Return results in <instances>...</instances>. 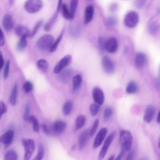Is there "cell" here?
I'll return each instance as SVG.
<instances>
[{"label": "cell", "mask_w": 160, "mask_h": 160, "mask_svg": "<svg viewBox=\"0 0 160 160\" xmlns=\"http://www.w3.org/2000/svg\"><path fill=\"white\" fill-rule=\"evenodd\" d=\"M132 135L127 130H123L120 133L119 141L121 144V151L125 152L131 150L132 143Z\"/></svg>", "instance_id": "cell-1"}, {"label": "cell", "mask_w": 160, "mask_h": 160, "mask_svg": "<svg viewBox=\"0 0 160 160\" xmlns=\"http://www.w3.org/2000/svg\"><path fill=\"white\" fill-rule=\"evenodd\" d=\"M24 149V155L22 160H29L35 148L34 141L31 139L23 138L21 140Z\"/></svg>", "instance_id": "cell-2"}, {"label": "cell", "mask_w": 160, "mask_h": 160, "mask_svg": "<svg viewBox=\"0 0 160 160\" xmlns=\"http://www.w3.org/2000/svg\"><path fill=\"white\" fill-rule=\"evenodd\" d=\"M54 42V38L50 34H45L41 36L37 41V47L41 51L49 49Z\"/></svg>", "instance_id": "cell-3"}, {"label": "cell", "mask_w": 160, "mask_h": 160, "mask_svg": "<svg viewBox=\"0 0 160 160\" xmlns=\"http://www.w3.org/2000/svg\"><path fill=\"white\" fill-rule=\"evenodd\" d=\"M42 6L41 0H27L24 3V9L29 13H35L39 11Z\"/></svg>", "instance_id": "cell-4"}, {"label": "cell", "mask_w": 160, "mask_h": 160, "mask_svg": "<svg viewBox=\"0 0 160 160\" xmlns=\"http://www.w3.org/2000/svg\"><path fill=\"white\" fill-rule=\"evenodd\" d=\"M139 21V16L136 12L130 11L125 16L124 23L126 26L132 28L135 27Z\"/></svg>", "instance_id": "cell-5"}, {"label": "cell", "mask_w": 160, "mask_h": 160, "mask_svg": "<svg viewBox=\"0 0 160 160\" xmlns=\"http://www.w3.org/2000/svg\"><path fill=\"white\" fill-rule=\"evenodd\" d=\"M115 135H116V132H112L108 136V138H106V140L104 142V144L102 146V148H101V149L100 151V152L99 154L98 160H102L104 159V158L105 157V156L106 154L108 149L109 146H110V144H111L112 141H113Z\"/></svg>", "instance_id": "cell-6"}, {"label": "cell", "mask_w": 160, "mask_h": 160, "mask_svg": "<svg viewBox=\"0 0 160 160\" xmlns=\"http://www.w3.org/2000/svg\"><path fill=\"white\" fill-rule=\"evenodd\" d=\"M71 61V56L70 55H66L63 57L60 61L58 62V63L55 65L53 72L54 74H58L62 70H63L66 66H68Z\"/></svg>", "instance_id": "cell-7"}, {"label": "cell", "mask_w": 160, "mask_h": 160, "mask_svg": "<svg viewBox=\"0 0 160 160\" xmlns=\"http://www.w3.org/2000/svg\"><path fill=\"white\" fill-rule=\"evenodd\" d=\"M102 66L106 74H111L115 71V66L112 60L108 56H104L102 59Z\"/></svg>", "instance_id": "cell-8"}, {"label": "cell", "mask_w": 160, "mask_h": 160, "mask_svg": "<svg viewBox=\"0 0 160 160\" xmlns=\"http://www.w3.org/2000/svg\"><path fill=\"white\" fill-rule=\"evenodd\" d=\"M94 101L98 105H102L104 101V95L102 90L99 87H94L92 90Z\"/></svg>", "instance_id": "cell-9"}, {"label": "cell", "mask_w": 160, "mask_h": 160, "mask_svg": "<svg viewBox=\"0 0 160 160\" xmlns=\"http://www.w3.org/2000/svg\"><path fill=\"white\" fill-rule=\"evenodd\" d=\"M58 74L59 75L58 78L59 81L63 84H66L70 81L71 78H72L73 74V71L72 69H64Z\"/></svg>", "instance_id": "cell-10"}, {"label": "cell", "mask_w": 160, "mask_h": 160, "mask_svg": "<svg viewBox=\"0 0 160 160\" xmlns=\"http://www.w3.org/2000/svg\"><path fill=\"white\" fill-rule=\"evenodd\" d=\"M107 132H108V129L106 128H102L99 130V131L98 132L94 140V142H93L94 148H97L101 144V143L102 142V141H104L106 137Z\"/></svg>", "instance_id": "cell-11"}, {"label": "cell", "mask_w": 160, "mask_h": 160, "mask_svg": "<svg viewBox=\"0 0 160 160\" xmlns=\"http://www.w3.org/2000/svg\"><path fill=\"white\" fill-rule=\"evenodd\" d=\"M14 131L12 130H8L0 137V142L8 146L11 144L13 141Z\"/></svg>", "instance_id": "cell-12"}, {"label": "cell", "mask_w": 160, "mask_h": 160, "mask_svg": "<svg viewBox=\"0 0 160 160\" xmlns=\"http://www.w3.org/2000/svg\"><path fill=\"white\" fill-rule=\"evenodd\" d=\"M146 56L142 52H138L136 55L134 59V65L138 69H142L146 63Z\"/></svg>", "instance_id": "cell-13"}, {"label": "cell", "mask_w": 160, "mask_h": 160, "mask_svg": "<svg viewBox=\"0 0 160 160\" xmlns=\"http://www.w3.org/2000/svg\"><path fill=\"white\" fill-rule=\"evenodd\" d=\"M89 130L86 129L85 131H84L83 132H82V133L80 134L79 139H78V148H79V150H82L84 149V148L85 147L89 134Z\"/></svg>", "instance_id": "cell-14"}, {"label": "cell", "mask_w": 160, "mask_h": 160, "mask_svg": "<svg viewBox=\"0 0 160 160\" xmlns=\"http://www.w3.org/2000/svg\"><path fill=\"white\" fill-rule=\"evenodd\" d=\"M118 49V41L114 38H111L106 41L105 49L110 52L113 53L116 51Z\"/></svg>", "instance_id": "cell-15"}, {"label": "cell", "mask_w": 160, "mask_h": 160, "mask_svg": "<svg viewBox=\"0 0 160 160\" xmlns=\"http://www.w3.org/2000/svg\"><path fill=\"white\" fill-rule=\"evenodd\" d=\"M156 112V109L153 106H148L144 112V120L147 123H150L152 121V119Z\"/></svg>", "instance_id": "cell-16"}, {"label": "cell", "mask_w": 160, "mask_h": 160, "mask_svg": "<svg viewBox=\"0 0 160 160\" xmlns=\"http://www.w3.org/2000/svg\"><path fill=\"white\" fill-rule=\"evenodd\" d=\"M2 25L4 29L7 31H10L13 28L12 18L9 14H6L2 19Z\"/></svg>", "instance_id": "cell-17"}, {"label": "cell", "mask_w": 160, "mask_h": 160, "mask_svg": "<svg viewBox=\"0 0 160 160\" xmlns=\"http://www.w3.org/2000/svg\"><path fill=\"white\" fill-rule=\"evenodd\" d=\"M66 128V124L62 121H56L54 122L52 126L53 132L60 134L64 131Z\"/></svg>", "instance_id": "cell-18"}, {"label": "cell", "mask_w": 160, "mask_h": 160, "mask_svg": "<svg viewBox=\"0 0 160 160\" xmlns=\"http://www.w3.org/2000/svg\"><path fill=\"white\" fill-rule=\"evenodd\" d=\"M94 7L92 6H89L86 8L84 12V23L87 24L91 22L92 19L94 14Z\"/></svg>", "instance_id": "cell-19"}, {"label": "cell", "mask_w": 160, "mask_h": 160, "mask_svg": "<svg viewBox=\"0 0 160 160\" xmlns=\"http://www.w3.org/2000/svg\"><path fill=\"white\" fill-rule=\"evenodd\" d=\"M15 33L21 37H28L30 36V31L28 28L23 26H18L15 28Z\"/></svg>", "instance_id": "cell-20"}, {"label": "cell", "mask_w": 160, "mask_h": 160, "mask_svg": "<svg viewBox=\"0 0 160 160\" xmlns=\"http://www.w3.org/2000/svg\"><path fill=\"white\" fill-rule=\"evenodd\" d=\"M72 91L73 92H76L80 88L82 82V77L80 74H76L73 76L72 79Z\"/></svg>", "instance_id": "cell-21"}, {"label": "cell", "mask_w": 160, "mask_h": 160, "mask_svg": "<svg viewBox=\"0 0 160 160\" xmlns=\"http://www.w3.org/2000/svg\"><path fill=\"white\" fill-rule=\"evenodd\" d=\"M73 109V102L71 100H67L62 106V112L64 115H69Z\"/></svg>", "instance_id": "cell-22"}, {"label": "cell", "mask_w": 160, "mask_h": 160, "mask_svg": "<svg viewBox=\"0 0 160 160\" xmlns=\"http://www.w3.org/2000/svg\"><path fill=\"white\" fill-rule=\"evenodd\" d=\"M18 85L16 84H15L11 90V95H10V98H9V101H10L11 105H12V106H14L16 103L17 96H18Z\"/></svg>", "instance_id": "cell-23"}, {"label": "cell", "mask_w": 160, "mask_h": 160, "mask_svg": "<svg viewBox=\"0 0 160 160\" xmlns=\"http://www.w3.org/2000/svg\"><path fill=\"white\" fill-rule=\"evenodd\" d=\"M18 156L14 150H8L4 154V160H18Z\"/></svg>", "instance_id": "cell-24"}, {"label": "cell", "mask_w": 160, "mask_h": 160, "mask_svg": "<svg viewBox=\"0 0 160 160\" xmlns=\"http://www.w3.org/2000/svg\"><path fill=\"white\" fill-rule=\"evenodd\" d=\"M137 89H138V86L136 82L134 81H131L128 84L126 91L128 94H134L137 91Z\"/></svg>", "instance_id": "cell-25"}, {"label": "cell", "mask_w": 160, "mask_h": 160, "mask_svg": "<svg viewBox=\"0 0 160 160\" xmlns=\"http://www.w3.org/2000/svg\"><path fill=\"white\" fill-rule=\"evenodd\" d=\"M62 9V13L63 15V17L67 19H72L73 18L71 15L70 9L68 8V6L66 4H63L61 6V8Z\"/></svg>", "instance_id": "cell-26"}, {"label": "cell", "mask_w": 160, "mask_h": 160, "mask_svg": "<svg viewBox=\"0 0 160 160\" xmlns=\"http://www.w3.org/2000/svg\"><path fill=\"white\" fill-rule=\"evenodd\" d=\"M86 116L83 115H79L78 116L76 120V129H79L81 128L86 122Z\"/></svg>", "instance_id": "cell-27"}, {"label": "cell", "mask_w": 160, "mask_h": 160, "mask_svg": "<svg viewBox=\"0 0 160 160\" xmlns=\"http://www.w3.org/2000/svg\"><path fill=\"white\" fill-rule=\"evenodd\" d=\"M32 124V129L34 132H39V124L37 118L34 116H29V119Z\"/></svg>", "instance_id": "cell-28"}, {"label": "cell", "mask_w": 160, "mask_h": 160, "mask_svg": "<svg viewBox=\"0 0 160 160\" xmlns=\"http://www.w3.org/2000/svg\"><path fill=\"white\" fill-rule=\"evenodd\" d=\"M57 16H58V13L56 12V13H55V14L52 16V18H51L48 21V22L45 24V26H44V29H45L46 31H49V30L51 29L52 26H53L54 23L55 21H56V18H57Z\"/></svg>", "instance_id": "cell-29"}, {"label": "cell", "mask_w": 160, "mask_h": 160, "mask_svg": "<svg viewBox=\"0 0 160 160\" xmlns=\"http://www.w3.org/2000/svg\"><path fill=\"white\" fill-rule=\"evenodd\" d=\"M44 155V147L42 143H40L38 146V151L36 156L32 160H42Z\"/></svg>", "instance_id": "cell-30"}, {"label": "cell", "mask_w": 160, "mask_h": 160, "mask_svg": "<svg viewBox=\"0 0 160 160\" xmlns=\"http://www.w3.org/2000/svg\"><path fill=\"white\" fill-rule=\"evenodd\" d=\"M37 66L38 68L41 71H45L47 69L48 66V63L46 60L45 59H39L37 62Z\"/></svg>", "instance_id": "cell-31"}, {"label": "cell", "mask_w": 160, "mask_h": 160, "mask_svg": "<svg viewBox=\"0 0 160 160\" xmlns=\"http://www.w3.org/2000/svg\"><path fill=\"white\" fill-rule=\"evenodd\" d=\"M62 36H63V31L61 33V34L59 36V37H58V38H57V39L55 41V42H53V44H52L51 47L49 48V50L50 52H54V51H55L56 50V49H57V48H58V46L59 42H60L61 41V39H62Z\"/></svg>", "instance_id": "cell-32"}, {"label": "cell", "mask_w": 160, "mask_h": 160, "mask_svg": "<svg viewBox=\"0 0 160 160\" xmlns=\"http://www.w3.org/2000/svg\"><path fill=\"white\" fill-rule=\"evenodd\" d=\"M78 4V0H71V4H70V9H70L71 15H72L73 18H74V15H75V12H76V9H77Z\"/></svg>", "instance_id": "cell-33"}, {"label": "cell", "mask_w": 160, "mask_h": 160, "mask_svg": "<svg viewBox=\"0 0 160 160\" xmlns=\"http://www.w3.org/2000/svg\"><path fill=\"white\" fill-rule=\"evenodd\" d=\"M26 46H27L26 37H21L18 43L17 48L19 50H22L26 47Z\"/></svg>", "instance_id": "cell-34"}, {"label": "cell", "mask_w": 160, "mask_h": 160, "mask_svg": "<svg viewBox=\"0 0 160 160\" xmlns=\"http://www.w3.org/2000/svg\"><path fill=\"white\" fill-rule=\"evenodd\" d=\"M22 88H23V89H24V92L26 93H28V92H31L32 90V89H33V84H32V83L31 81H26L24 83Z\"/></svg>", "instance_id": "cell-35"}, {"label": "cell", "mask_w": 160, "mask_h": 160, "mask_svg": "<svg viewBox=\"0 0 160 160\" xmlns=\"http://www.w3.org/2000/svg\"><path fill=\"white\" fill-rule=\"evenodd\" d=\"M149 32L150 34L154 35L157 33V32L158 31V24L156 22H152L151 23L149 26Z\"/></svg>", "instance_id": "cell-36"}, {"label": "cell", "mask_w": 160, "mask_h": 160, "mask_svg": "<svg viewBox=\"0 0 160 160\" xmlns=\"http://www.w3.org/2000/svg\"><path fill=\"white\" fill-rule=\"evenodd\" d=\"M99 105L97 104L96 103H92L90 105V112L92 116H96L99 111Z\"/></svg>", "instance_id": "cell-37"}, {"label": "cell", "mask_w": 160, "mask_h": 160, "mask_svg": "<svg viewBox=\"0 0 160 160\" xmlns=\"http://www.w3.org/2000/svg\"><path fill=\"white\" fill-rule=\"evenodd\" d=\"M98 124H99V120L97 119H96L94 121V123H93V124L92 126V128H91L90 131L89 132V136H92L95 134V132H96V131L97 130Z\"/></svg>", "instance_id": "cell-38"}, {"label": "cell", "mask_w": 160, "mask_h": 160, "mask_svg": "<svg viewBox=\"0 0 160 160\" xmlns=\"http://www.w3.org/2000/svg\"><path fill=\"white\" fill-rule=\"evenodd\" d=\"M112 114V109L110 108H106L104 111L103 118L104 121H108Z\"/></svg>", "instance_id": "cell-39"}, {"label": "cell", "mask_w": 160, "mask_h": 160, "mask_svg": "<svg viewBox=\"0 0 160 160\" xmlns=\"http://www.w3.org/2000/svg\"><path fill=\"white\" fill-rule=\"evenodd\" d=\"M29 112H30V106L29 104H27L25 107L24 112L23 114V118L25 121H28L29 117Z\"/></svg>", "instance_id": "cell-40"}, {"label": "cell", "mask_w": 160, "mask_h": 160, "mask_svg": "<svg viewBox=\"0 0 160 160\" xmlns=\"http://www.w3.org/2000/svg\"><path fill=\"white\" fill-rule=\"evenodd\" d=\"M7 112V107L6 104L2 102H0V119L2 117V116L5 114Z\"/></svg>", "instance_id": "cell-41"}, {"label": "cell", "mask_w": 160, "mask_h": 160, "mask_svg": "<svg viewBox=\"0 0 160 160\" xmlns=\"http://www.w3.org/2000/svg\"><path fill=\"white\" fill-rule=\"evenodd\" d=\"M118 22V20L116 18L114 17H109L108 19H107V23L109 26H115Z\"/></svg>", "instance_id": "cell-42"}, {"label": "cell", "mask_w": 160, "mask_h": 160, "mask_svg": "<svg viewBox=\"0 0 160 160\" xmlns=\"http://www.w3.org/2000/svg\"><path fill=\"white\" fill-rule=\"evenodd\" d=\"M42 22V21H39V22H38L35 25V26H34V29H33V30H32V32H31V33H30V36H31V37H32V36H34L35 35V34L37 32V31H38V30L39 28L41 26V25Z\"/></svg>", "instance_id": "cell-43"}, {"label": "cell", "mask_w": 160, "mask_h": 160, "mask_svg": "<svg viewBox=\"0 0 160 160\" xmlns=\"http://www.w3.org/2000/svg\"><path fill=\"white\" fill-rule=\"evenodd\" d=\"M99 46L100 48L102 51L105 50V47H106V40L104 38L101 37L99 38Z\"/></svg>", "instance_id": "cell-44"}, {"label": "cell", "mask_w": 160, "mask_h": 160, "mask_svg": "<svg viewBox=\"0 0 160 160\" xmlns=\"http://www.w3.org/2000/svg\"><path fill=\"white\" fill-rule=\"evenodd\" d=\"M9 66H10V61H8L5 66L4 71V78L6 79L9 76Z\"/></svg>", "instance_id": "cell-45"}, {"label": "cell", "mask_w": 160, "mask_h": 160, "mask_svg": "<svg viewBox=\"0 0 160 160\" xmlns=\"http://www.w3.org/2000/svg\"><path fill=\"white\" fill-rule=\"evenodd\" d=\"M42 129L44 132L45 134H46L47 135H50V134H51V129H50L46 124H43L42 125Z\"/></svg>", "instance_id": "cell-46"}, {"label": "cell", "mask_w": 160, "mask_h": 160, "mask_svg": "<svg viewBox=\"0 0 160 160\" xmlns=\"http://www.w3.org/2000/svg\"><path fill=\"white\" fill-rule=\"evenodd\" d=\"M128 154L126 158V160H133L134 156V152L133 150H129Z\"/></svg>", "instance_id": "cell-47"}, {"label": "cell", "mask_w": 160, "mask_h": 160, "mask_svg": "<svg viewBox=\"0 0 160 160\" xmlns=\"http://www.w3.org/2000/svg\"><path fill=\"white\" fill-rule=\"evenodd\" d=\"M4 44V38L2 30L0 28V46H2Z\"/></svg>", "instance_id": "cell-48"}, {"label": "cell", "mask_w": 160, "mask_h": 160, "mask_svg": "<svg viewBox=\"0 0 160 160\" xmlns=\"http://www.w3.org/2000/svg\"><path fill=\"white\" fill-rule=\"evenodd\" d=\"M3 64H4V59H3V56H2V52L0 51V70L2 68Z\"/></svg>", "instance_id": "cell-49"}, {"label": "cell", "mask_w": 160, "mask_h": 160, "mask_svg": "<svg viewBox=\"0 0 160 160\" xmlns=\"http://www.w3.org/2000/svg\"><path fill=\"white\" fill-rule=\"evenodd\" d=\"M124 152H122V151H121V152H120V154L118 156V157H117L115 159H114V160H121V158H122V156L124 155Z\"/></svg>", "instance_id": "cell-50"}, {"label": "cell", "mask_w": 160, "mask_h": 160, "mask_svg": "<svg viewBox=\"0 0 160 160\" xmlns=\"http://www.w3.org/2000/svg\"><path fill=\"white\" fill-rule=\"evenodd\" d=\"M62 6V0H59L58 1V8H57V11L59 12Z\"/></svg>", "instance_id": "cell-51"}, {"label": "cell", "mask_w": 160, "mask_h": 160, "mask_svg": "<svg viewBox=\"0 0 160 160\" xmlns=\"http://www.w3.org/2000/svg\"><path fill=\"white\" fill-rule=\"evenodd\" d=\"M114 155H112V156H111L108 158V160H114Z\"/></svg>", "instance_id": "cell-52"}, {"label": "cell", "mask_w": 160, "mask_h": 160, "mask_svg": "<svg viewBox=\"0 0 160 160\" xmlns=\"http://www.w3.org/2000/svg\"><path fill=\"white\" fill-rule=\"evenodd\" d=\"M157 122H158V123H159V113L158 114V117H157Z\"/></svg>", "instance_id": "cell-53"}, {"label": "cell", "mask_w": 160, "mask_h": 160, "mask_svg": "<svg viewBox=\"0 0 160 160\" xmlns=\"http://www.w3.org/2000/svg\"><path fill=\"white\" fill-rule=\"evenodd\" d=\"M141 160H145V159H141Z\"/></svg>", "instance_id": "cell-54"}]
</instances>
